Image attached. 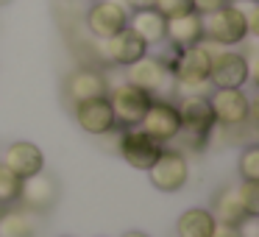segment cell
I'll return each instance as SVG.
<instances>
[{
	"label": "cell",
	"mask_w": 259,
	"mask_h": 237,
	"mask_svg": "<svg viewBox=\"0 0 259 237\" xmlns=\"http://www.w3.org/2000/svg\"><path fill=\"white\" fill-rule=\"evenodd\" d=\"M64 92H67V98L73 103H84V101H92V98H103L109 92V84H106V75L103 73L81 67V70H75V73L67 75Z\"/></svg>",
	"instance_id": "obj_14"
},
{
	"label": "cell",
	"mask_w": 259,
	"mask_h": 237,
	"mask_svg": "<svg viewBox=\"0 0 259 237\" xmlns=\"http://www.w3.org/2000/svg\"><path fill=\"white\" fill-rule=\"evenodd\" d=\"M231 6H237L240 14L245 17L248 36H256L259 34V0H231Z\"/></svg>",
	"instance_id": "obj_23"
},
{
	"label": "cell",
	"mask_w": 259,
	"mask_h": 237,
	"mask_svg": "<svg viewBox=\"0 0 259 237\" xmlns=\"http://www.w3.org/2000/svg\"><path fill=\"white\" fill-rule=\"evenodd\" d=\"M209 106L220 126H240L251 120V101L242 90H212Z\"/></svg>",
	"instance_id": "obj_10"
},
{
	"label": "cell",
	"mask_w": 259,
	"mask_h": 237,
	"mask_svg": "<svg viewBox=\"0 0 259 237\" xmlns=\"http://www.w3.org/2000/svg\"><path fill=\"white\" fill-rule=\"evenodd\" d=\"M251 81V70L242 53L237 51H223L220 48L212 56V67H209V84L214 90H242V84Z\"/></svg>",
	"instance_id": "obj_6"
},
{
	"label": "cell",
	"mask_w": 259,
	"mask_h": 237,
	"mask_svg": "<svg viewBox=\"0 0 259 237\" xmlns=\"http://www.w3.org/2000/svg\"><path fill=\"white\" fill-rule=\"evenodd\" d=\"M148 173H151L153 187L162 192H179L187 184V179H190L187 159L179 151H162L156 162L148 168Z\"/></svg>",
	"instance_id": "obj_9"
},
{
	"label": "cell",
	"mask_w": 259,
	"mask_h": 237,
	"mask_svg": "<svg viewBox=\"0 0 259 237\" xmlns=\"http://www.w3.org/2000/svg\"><path fill=\"white\" fill-rule=\"evenodd\" d=\"M237 234L240 237H259V215H245L237 223Z\"/></svg>",
	"instance_id": "obj_26"
},
{
	"label": "cell",
	"mask_w": 259,
	"mask_h": 237,
	"mask_svg": "<svg viewBox=\"0 0 259 237\" xmlns=\"http://www.w3.org/2000/svg\"><path fill=\"white\" fill-rule=\"evenodd\" d=\"M98 42H101V56L112 64H120V67H128V64H134L137 59H142L148 53V45L131 28H123L120 34Z\"/></svg>",
	"instance_id": "obj_11"
},
{
	"label": "cell",
	"mask_w": 259,
	"mask_h": 237,
	"mask_svg": "<svg viewBox=\"0 0 259 237\" xmlns=\"http://www.w3.org/2000/svg\"><path fill=\"white\" fill-rule=\"evenodd\" d=\"M125 3H128L134 12H142V9H153V3H156V0H125Z\"/></svg>",
	"instance_id": "obj_29"
},
{
	"label": "cell",
	"mask_w": 259,
	"mask_h": 237,
	"mask_svg": "<svg viewBox=\"0 0 259 237\" xmlns=\"http://www.w3.org/2000/svg\"><path fill=\"white\" fill-rule=\"evenodd\" d=\"M164 25H167V20H164L156 9H142V12L128 14V28L134 31L145 45H159V42H164Z\"/></svg>",
	"instance_id": "obj_17"
},
{
	"label": "cell",
	"mask_w": 259,
	"mask_h": 237,
	"mask_svg": "<svg viewBox=\"0 0 259 237\" xmlns=\"http://www.w3.org/2000/svg\"><path fill=\"white\" fill-rule=\"evenodd\" d=\"M0 3H9V0H0Z\"/></svg>",
	"instance_id": "obj_31"
},
{
	"label": "cell",
	"mask_w": 259,
	"mask_h": 237,
	"mask_svg": "<svg viewBox=\"0 0 259 237\" xmlns=\"http://www.w3.org/2000/svg\"><path fill=\"white\" fill-rule=\"evenodd\" d=\"M214 229V218L206 209H187L176 223V234L179 237H209Z\"/></svg>",
	"instance_id": "obj_20"
},
{
	"label": "cell",
	"mask_w": 259,
	"mask_h": 237,
	"mask_svg": "<svg viewBox=\"0 0 259 237\" xmlns=\"http://www.w3.org/2000/svg\"><path fill=\"white\" fill-rule=\"evenodd\" d=\"M153 9H156L164 20H170V17H181V14L192 12V0H156Z\"/></svg>",
	"instance_id": "obj_24"
},
{
	"label": "cell",
	"mask_w": 259,
	"mask_h": 237,
	"mask_svg": "<svg viewBox=\"0 0 259 237\" xmlns=\"http://www.w3.org/2000/svg\"><path fill=\"white\" fill-rule=\"evenodd\" d=\"M20 190H23V179L14 176L6 165H0V204H14L20 201Z\"/></svg>",
	"instance_id": "obj_21"
},
{
	"label": "cell",
	"mask_w": 259,
	"mask_h": 237,
	"mask_svg": "<svg viewBox=\"0 0 259 237\" xmlns=\"http://www.w3.org/2000/svg\"><path fill=\"white\" fill-rule=\"evenodd\" d=\"M117 151L131 168L148 170L159 159V153H162L164 148L159 140H153L151 134H145L140 126H131V129H123L117 134Z\"/></svg>",
	"instance_id": "obj_4"
},
{
	"label": "cell",
	"mask_w": 259,
	"mask_h": 237,
	"mask_svg": "<svg viewBox=\"0 0 259 237\" xmlns=\"http://www.w3.org/2000/svg\"><path fill=\"white\" fill-rule=\"evenodd\" d=\"M240 176L242 181H259V148L248 145L240 156Z\"/></svg>",
	"instance_id": "obj_22"
},
{
	"label": "cell",
	"mask_w": 259,
	"mask_h": 237,
	"mask_svg": "<svg viewBox=\"0 0 259 237\" xmlns=\"http://www.w3.org/2000/svg\"><path fill=\"white\" fill-rule=\"evenodd\" d=\"M140 129L145 134H151L153 140L164 142L176 140L181 134V120H179V109L173 106L170 101H151L148 112L142 114L140 120Z\"/></svg>",
	"instance_id": "obj_8"
},
{
	"label": "cell",
	"mask_w": 259,
	"mask_h": 237,
	"mask_svg": "<svg viewBox=\"0 0 259 237\" xmlns=\"http://www.w3.org/2000/svg\"><path fill=\"white\" fill-rule=\"evenodd\" d=\"M75 120H78V126L87 134H95V137H103V134L117 129L114 112L109 106L106 95L92 98V101H84V103H75Z\"/></svg>",
	"instance_id": "obj_12"
},
{
	"label": "cell",
	"mask_w": 259,
	"mask_h": 237,
	"mask_svg": "<svg viewBox=\"0 0 259 237\" xmlns=\"http://www.w3.org/2000/svg\"><path fill=\"white\" fill-rule=\"evenodd\" d=\"M237 195H240L248 215H259V184L256 181H245L242 187H237Z\"/></svg>",
	"instance_id": "obj_25"
},
{
	"label": "cell",
	"mask_w": 259,
	"mask_h": 237,
	"mask_svg": "<svg viewBox=\"0 0 259 237\" xmlns=\"http://www.w3.org/2000/svg\"><path fill=\"white\" fill-rule=\"evenodd\" d=\"M209 237H240L237 234V226H226V223H214L212 234Z\"/></svg>",
	"instance_id": "obj_28"
},
{
	"label": "cell",
	"mask_w": 259,
	"mask_h": 237,
	"mask_svg": "<svg viewBox=\"0 0 259 237\" xmlns=\"http://www.w3.org/2000/svg\"><path fill=\"white\" fill-rule=\"evenodd\" d=\"M87 28L98 40H109V36L120 34L128 28V9L123 0H95L87 12Z\"/></svg>",
	"instance_id": "obj_7"
},
{
	"label": "cell",
	"mask_w": 259,
	"mask_h": 237,
	"mask_svg": "<svg viewBox=\"0 0 259 237\" xmlns=\"http://www.w3.org/2000/svg\"><path fill=\"white\" fill-rule=\"evenodd\" d=\"M231 0H192V12L198 14H209V12H218V9L229 6Z\"/></svg>",
	"instance_id": "obj_27"
},
{
	"label": "cell",
	"mask_w": 259,
	"mask_h": 237,
	"mask_svg": "<svg viewBox=\"0 0 259 237\" xmlns=\"http://www.w3.org/2000/svg\"><path fill=\"white\" fill-rule=\"evenodd\" d=\"M123 237H148V234H142V231H125Z\"/></svg>",
	"instance_id": "obj_30"
},
{
	"label": "cell",
	"mask_w": 259,
	"mask_h": 237,
	"mask_svg": "<svg viewBox=\"0 0 259 237\" xmlns=\"http://www.w3.org/2000/svg\"><path fill=\"white\" fill-rule=\"evenodd\" d=\"M201 23H203V40L214 42L220 48H231V45H242L248 40V25L245 17L240 14L237 6H223L218 12H209L201 14Z\"/></svg>",
	"instance_id": "obj_1"
},
{
	"label": "cell",
	"mask_w": 259,
	"mask_h": 237,
	"mask_svg": "<svg viewBox=\"0 0 259 237\" xmlns=\"http://www.w3.org/2000/svg\"><path fill=\"white\" fill-rule=\"evenodd\" d=\"M245 207H242L240 195H237V187H226V190L218 192L214 198V223H226V226H237L242 218H245Z\"/></svg>",
	"instance_id": "obj_18"
},
{
	"label": "cell",
	"mask_w": 259,
	"mask_h": 237,
	"mask_svg": "<svg viewBox=\"0 0 259 237\" xmlns=\"http://www.w3.org/2000/svg\"><path fill=\"white\" fill-rule=\"evenodd\" d=\"M164 40L176 48V51H184L192 48L203 40V23L198 12H187L181 17H170L164 25Z\"/></svg>",
	"instance_id": "obj_16"
},
{
	"label": "cell",
	"mask_w": 259,
	"mask_h": 237,
	"mask_svg": "<svg viewBox=\"0 0 259 237\" xmlns=\"http://www.w3.org/2000/svg\"><path fill=\"white\" fill-rule=\"evenodd\" d=\"M59 198V184L53 176H48L45 170H39L36 176L23 179V190H20V201L25 204L28 212H45L56 204Z\"/></svg>",
	"instance_id": "obj_13"
},
{
	"label": "cell",
	"mask_w": 259,
	"mask_h": 237,
	"mask_svg": "<svg viewBox=\"0 0 259 237\" xmlns=\"http://www.w3.org/2000/svg\"><path fill=\"white\" fill-rule=\"evenodd\" d=\"M0 212H3V204H0Z\"/></svg>",
	"instance_id": "obj_32"
},
{
	"label": "cell",
	"mask_w": 259,
	"mask_h": 237,
	"mask_svg": "<svg viewBox=\"0 0 259 237\" xmlns=\"http://www.w3.org/2000/svg\"><path fill=\"white\" fill-rule=\"evenodd\" d=\"M128 84L145 90L148 95H159V92H167L176 87L173 73H170L167 62L162 56H142L134 64H128Z\"/></svg>",
	"instance_id": "obj_5"
},
{
	"label": "cell",
	"mask_w": 259,
	"mask_h": 237,
	"mask_svg": "<svg viewBox=\"0 0 259 237\" xmlns=\"http://www.w3.org/2000/svg\"><path fill=\"white\" fill-rule=\"evenodd\" d=\"M106 101L114 112V123L131 129V126H140V120L148 112L153 95H148L145 90H140V87L125 81V84H117L112 92H106Z\"/></svg>",
	"instance_id": "obj_3"
},
{
	"label": "cell",
	"mask_w": 259,
	"mask_h": 237,
	"mask_svg": "<svg viewBox=\"0 0 259 237\" xmlns=\"http://www.w3.org/2000/svg\"><path fill=\"white\" fill-rule=\"evenodd\" d=\"M0 165H6L20 179H28V176H36L39 170H45V156L34 142H12L3 153Z\"/></svg>",
	"instance_id": "obj_15"
},
{
	"label": "cell",
	"mask_w": 259,
	"mask_h": 237,
	"mask_svg": "<svg viewBox=\"0 0 259 237\" xmlns=\"http://www.w3.org/2000/svg\"><path fill=\"white\" fill-rule=\"evenodd\" d=\"M36 223L28 209H3L0 212V237H34Z\"/></svg>",
	"instance_id": "obj_19"
},
{
	"label": "cell",
	"mask_w": 259,
	"mask_h": 237,
	"mask_svg": "<svg viewBox=\"0 0 259 237\" xmlns=\"http://www.w3.org/2000/svg\"><path fill=\"white\" fill-rule=\"evenodd\" d=\"M176 109H179L181 131H187V137H190V145L203 148L206 140L212 137L214 126H218L214 112L209 106V98L206 95H184Z\"/></svg>",
	"instance_id": "obj_2"
}]
</instances>
